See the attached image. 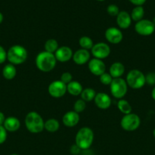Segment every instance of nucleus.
Segmentation results:
<instances>
[{"label": "nucleus", "mask_w": 155, "mask_h": 155, "mask_svg": "<svg viewBox=\"0 0 155 155\" xmlns=\"http://www.w3.org/2000/svg\"><path fill=\"white\" fill-rule=\"evenodd\" d=\"M55 54L48 51H41L36 55L35 63L38 69L42 72H50L54 69L56 64Z\"/></svg>", "instance_id": "1"}, {"label": "nucleus", "mask_w": 155, "mask_h": 155, "mask_svg": "<svg viewBox=\"0 0 155 155\" xmlns=\"http://www.w3.org/2000/svg\"><path fill=\"white\" fill-rule=\"evenodd\" d=\"M94 138L93 130L89 127H83L80 129L76 134L75 145L83 151L88 150L92 145Z\"/></svg>", "instance_id": "2"}, {"label": "nucleus", "mask_w": 155, "mask_h": 155, "mask_svg": "<svg viewBox=\"0 0 155 155\" xmlns=\"http://www.w3.org/2000/svg\"><path fill=\"white\" fill-rule=\"evenodd\" d=\"M27 130L31 133H40L44 130V121L42 117L35 111L29 112L25 117Z\"/></svg>", "instance_id": "3"}, {"label": "nucleus", "mask_w": 155, "mask_h": 155, "mask_svg": "<svg viewBox=\"0 0 155 155\" xmlns=\"http://www.w3.org/2000/svg\"><path fill=\"white\" fill-rule=\"evenodd\" d=\"M7 58L12 64H21L27 60V51L22 45H13L8 51Z\"/></svg>", "instance_id": "4"}, {"label": "nucleus", "mask_w": 155, "mask_h": 155, "mask_svg": "<svg viewBox=\"0 0 155 155\" xmlns=\"http://www.w3.org/2000/svg\"><path fill=\"white\" fill-rule=\"evenodd\" d=\"M126 81L128 86L132 89H141L146 84L145 75L139 70H132L127 74Z\"/></svg>", "instance_id": "5"}, {"label": "nucleus", "mask_w": 155, "mask_h": 155, "mask_svg": "<svg viewBox=\"0 0 155 155\" xmlns=\"http://www.w3.org/2000/svg\"><path fill=\"white\" fill-rule=\"evenodd\" d=\"M110 92L115 98H122L128 92V85L126 80L121 77L113 79L110 84Z\"/></svg>", "instance_id": "6"}, {"label": "nucleus", "mask_w": 155, "mask_h": 155, "mask_svg": "<svg viewBox=\"0 0 155 155\" xmlns=\"http://www.w3.org/2000/svg\"><path fill=\"white\" fill-rule=\"evenodd\" d=\"M141 124V119L136 114L131 113L124 115L120 121L122 128L126 131H135Z\"/></svg>", "instance_id": "7"}, {"label": "nucleus", "mask_w": 155, "mask_h": 155, "mask_svg": "<svg viewBox=\"0 0 155 155\" xmlns=\"http://www.w3.org/2000/svg\"><path fill=\"white\" fill-rule=\"evenodd\" d=\"M135 30L141 36H147L153 34L155 30V26L150 20L142 19L135 24Z\"/></svg>", "instance_id": "8"}, {"label": "nucleus", "mask_w": 155, "mask_h": 155, "mask_svg": "<svg viewBox=\"0 0 155 155\" xmlns=\"http://www.w3.org/2000/svg\"><path fill=\"white\" fill-rule=\"evenodd\" d=\"M48 92L53 98H61L66 93L67 85L62 83L61 80H55L49 85Z\"/></svg>", "instance_id": "9"}, {"label": "nucleus", "mask_w": 155, "mask_h": 155, "mask_svg": "<svg viewBox=\"0 0 155 155\" xmlns=\"http://www.w3.org/2000/svg\"><path fill=\"white\" fill-rule=\"evenodd\" d=\"M91 54L95 58L102 60L109 55L110 48L108 44L105 43V42H97L95 45H94L93 48H91Z\"/></svg>", "instance_id": "10"}, {"label": "nucleus", "mask_w": 155, "mask_h": 155, "mask_svg": "<svg viewBox=\"0 0 155 155\" xmlns=\"http://www.w3.org/2000/svg\"><path fill=\"white\" fill-rule=\"evenodd\" d=\"M105 37L109 42L112 44H119L123 38L122 33L116 27H109L105 32Z\"/></svg>", "instance_id": "11"}, {"label": "nucleus", "mask_w": 155, "mask_h": 155, "mask_svg": "<svg viewBox=\"0 0 155 155\" xmlns=\"http://www.w3.org/2000/svg\"><path fill=\"white\" fill-rule=\"evenodd\" d=\"M88 68L94 75L99 76V77L106 72V65L104 62L100 59L95 58L89 61Z\"/></svg>", "instance_id": "12"}, {"label": "nucleus", "mask_w": 155, "mask_h": 155, "mask_svg": "<svg viewBox=\"0 0 155 155\" xmlns=\"http://www.w3.org/2000/svg\"><path fill=\"white\" fill-rule=\"evenodd\" d=\"M73 51L68 46H61L55 52L56 61L59 62H67L71 60L73 57Z\"/></svg>", "instance_id": "13"}, {"label": "nucleus", "mask_w": 155, "mask_h": 155, "mask_svg": "<svg viewBox=\"0 0 155 155\" xmlns=\"http://www.w3.org/2000/svg\"><path fill=\"white\" fill-rule=\"evenodd\" d=\"M111 98L106 93L104 92H99L96 94L94 98V103L97 107L102 110H106L111 105Z\"/></svg>", "instance_id": "14"}, {"label": "nucleus", "mask_w": 155, "mask_h": 155, "mask_svg": "<svg viewBox=\"0 0 155 155\" xmlns=\"http://www.w3.org/2000/svg\"><path fill=\"white\" fill-rule=\"evenodd\" d=\"M80 120V117L78 113L74 110H71L64 114L62 117L63 124L67 127H74L77 125Z\"/></svg>", "instance_id": "15"}, {"label": "nucleus", "mask_w": 155, "mask_h": 155, "mask_svg": "<svg viewBox=\"0 0 155 155\" xmlns=\"http://www.w3.org/2000/svg\"><path fill=\"white\" fill-rule=\"evenodd\" d=\"M90 58H91V54H90L89 51L80 48L73 54L72 59L75 64L78 65H82L89 61Z\"/></svg>", "instance_id": "16"}, {"label": "nucleus", "mask_w": 155, "mask_h": 155, "mask_svg": "<svg viewBox=\"0 0 155 155\" xmlns=\"http://www.w3.org/2000/svg\"><path fill=\"white\" fill-rule=\"evenodd\" d=\"M116 22L119 27L121 29H127L130 27L132 24V18L131 15L127 12H119L117 15Z\"/></svg>", "instance_id": "17"}, {"label": "nucleus", "mask_w": 155, "mask_h": 155, "mask_svg": "<svg viewBox=\"0 0 155 155\" xmlns=\"http://www.w3.org/2000/svg\"><path fill=\"white\" fill-rule=\"evenodd\" d=\"M3 125H4L3 127L7 131L15 132L19 130L20 127H21V123L18 118L15 117H9L6 118Z\"/></svg>", "instance_id": "18"}, {"label": "nucleus", "mask_w": 155, "mask_h": 155, "mask_svg": "<svg viewBox=\"0 0 155 155\" xmlns=\"http://www.w3.org/2000/svg\"><path fill=\"white\" fill-rule=\"evenodd\" d=\"M125 73V66L120 62H115L109 68V74L113 79L120 78Z\"/></svg>", "instance_id": "19"}, {"label": "nucleus", "mask_w": 155, "mask_h": 155, "mask_svg": "<svg viewBox=\"0 0 155 155\" xmlns=\"http://www.w3.org/2000/svg\"><path fill=\"white\" fill-rule=\"evenodd\" d=\"M82 91H83V87L79 82L71 81L67 84V92L71 95L78 96L81 94Z\"/></svg>", "instance_id": "20"}, {"label": "nucleus", "mask_w": 155, "mask_h": 155, "mask_svg": "<svg viewBox=\"0 0 155 155\" xmlns=\"http://www.w3.org/2000/svg\"><path fill=\"white\" fill-rule=\"evenodd\" d=\"M17 74V70L15 67L12 64L5 65L2 70V74L3 77L6 79V80H12L15 77Z\"/></svg>", "instance_id": "21"}, {"label": "nucleus", "mask_w": 155, "mask_h": 155, "mask_svg": "<svg viewBox=\"0 0 155 155\" xmlns=\"http://www.w3.org/2000/svg\"><path fill=\"white\" fill-rule=\"evenodd\" d=\"M44 129L50 133H55L59 129V122L56 119L50 118L44 123Z\"/></svg>", "instance_id": "22"}, {"label": "nucleus", "mask_w": 155, "mask_h": 155, "mask_svg": "<svg viewBox=\"0 0 155 155\" xmlns=\"http://www.w3.org/2000/svg\"><path fill=\"white\" fill-rule=\"evenodd\" d=\"M96 92L92 88H86L83 89L81 94V98L82 100L86 102V101H91L92 100H94V98L96 96Z\"/></svg>", "instance_id": "23"}, {"label": "nucleus", "mask_w": 155, "mask_h": 155, "mask_svg": "<svg viewBox=\"0 0 155 155\" xmlns=\"http://www.w3.org/2000/svg\"><path fill=\"white\" fill-rule=\"evenodd\" d=\"M117 107H118L119 110L122 112V114H129L132 113V106L129 104V101H126L125 99H120L117 103Z\"/></svg>", "instance_id": "24"}, {"label": "nucleus", "mask_w": 155, "mask_h": 155, "mask_svg": "<svg viewBox=\"0 0 155 155\" xmlns=\"http://www.w3.org/2000/svg\"><path fill=\"white\" fill-rule=\"evenodd\" d=\"M144 15V8H143L142 6H136V7L134 8L133 10L132 11L131 18H132V20L138 22V21L143 19Z\"/></svg>", "instance_id": "25"}, {"label": "nucleus", "mask_w": 155, "mask_h": 155, "mask_svg": "<svg viewBox=\"0 0 155 155\" xmlns=\"http://www.w3.org/2000/svg\"><path fill=\"white\" fill-rule=\"evenodd\" d=\"M44 48H45V51H48V52L53 53L55 54L56 51H57L59 47V43L57 41L54 39H50L45 42L44 45Z\"/></svg>", "instance_id": "26"}, {"label": "nucleus", "mask_w": 155, "mask_h": 155, "mask_svg": "<svg viewBox=\"0 0 155 155\" xmlns=\"http://www.w3.org/2000/svg\"><path fill=\"white\" fill-rule=\"evenodd\" d=\"M79 45L81 47V48L85 50H91V48L94 46V42L93 40L90 37L86 36H84L80 38L79 39Z\"/></svg>", "instance_id": "27"}, {"label": "nucleus", "mask_w": 155, "mask_h": 155, "mask_svg": "<svg viewBox=\"0 0 155 155\" xmlns=\"http://www.w3.org/2000/svg\"><path fill=\"white\" fill-rule=\"evenodd\" d=\"M86 108V102L84 100L78 99L74 104V110L77 113H81L84 111Z\"/></svg>", "instance_id": "28"}, {"label": "nucleus", "mask_w": 155, "mask_h": 155, "mask_svg": "<svg viewBox=\"0 0 155 155\" xmlns=\"http://www.w3.org/2000/svg\"><path fill=\"white\" fill-rule=\"evenodd\" d=\"M112 80H113V78L112 77V76L109 74H108V73L105 72L104 74L100 76V83L102 84L105 85V86H110L111 83L112 82Z\"/></svg>", "instance_id": "29"}, {"label": "nucleus", "mask_w": 155, "mask_h": 155, "mask_svg": "<svg viewBox=\"0 0 155 155\" xmlns=\"http://www.w3.org/2000/svg\"><path fill=\"white\" fill-rule=\"evenodd\" d=\"M107 12L111 16H117L119 13V9L118 6L114 4H112L109 5L107 7Z\"/></svg>", "instance_id": "30"}, {"label": "nucleus", "mask_w": 155, "mask_h": 155, "mask_svg": "<svg viewBox=\"0 0 155 155\" xmlns=\"http://www.w3.org/2000/svg\"><path fill=\"white\" fill-rule=\"evenodd\" d=\"M61 81L64 83L65 84H68L70 82L72 81V75L71 73L69 72H64L63 74L61 75Z\"/></svg>", "instance_id": "31"}, {"label": "nucleus", "mask_w": 155, "mask_h": 155, "mask_svg": "<svg viewBox=\"0 0 155 155\" xmlns=\"http://www.w3.org/2000/svg\"><path fill=\"white\" fill-rule=\"evenodd\" d=\"M146 83H147L150 86H153L155 85V73L151 72L149 73L148 74L145 76Z\"/></svg>", "instance_id": "32"}, {"label": "nucleus", "mask_w": 155, "mask_h": 155, "mask_svg": "<svg viewBox=\"0 0 155 155\" xmlns=\"http://www.w3.org/2000/svg\"><path fill=\"white\" fill-rule=\"evenodd\" d=\"M7 139V130L3 126H0V145L4 143Z\"/></svg>", "instance_id": "33"}, {"label": "nucleus", "mask_w": 155, "mask_h": 155, "mask_svg": "<svg viewBox=\"0 0 155 155\" xmlns=\"http://www.w3.org/2000/svg\"><path fill=\"white\" fill-rule=\"evenodd\" d=\"M7 58V52L2 46L0 45V64H2L5 61Z\"/></svg>", "instance_id": "34"}, {"label": "nucleus", "mask_w": 155, "mask_h": 155, "mask_svg": "<svg viewBox=\"0 0 155 155\" xmlns=\"http://www.w3.org/2000/svg\"><path fill=\"white\" fill-rule=\"evenodd\" d=\"M81 151V149L80 148H78L75 144H74V145H72V146L71 147V148H70V152L74 155H77L80 154Z\"/></svg>", "instance_id": "35"}, {"label": "nucleus", "mask_w": 155, "mask_h": 155, "mask_svg": "<svg viewBox=\"0 0 155 155\" xmlns=\"http://www.w3.org/2000/svg\"><path fill=\"white\" fill-rule=\"evenodd\" d=\"M132 4L135 5L137 6H141L143 4H144V2H146V0H129Z\"/></svg>", "instance_id": "36"}, {"label": "nucleus", "mask_w": 155, "mask_h": 155, "mask_svg": "<svg viewBox=\"0 0 155 155\" xmlns=\"http://www.w3.org/2000/svg\"><path fill=\"white\" fill-rule=\"evenodd\" d=\"M5 120V115L2 112H0V126H2V124H4Z\"/></svg>", "instance_id": "37"}, {"label": "nucleus", "mask_w": 155, "mask_h": 155, "mask_svg": "<svg viewBox=\"0 0 155 155\" xmlns=\"http://www.w3.org/2000/svg\"><path fill=\"white\" fill-rule=\"evenodd\" d=\"M151 97L153 100L155 101V86L153 87V89H152V92H151Z\"/></svg>", "instance_id": "38"}, {"label": "nucleus", "mask_w": 155, "mask_h": 155, "mask_svg": "<svg viewBox=\"0 0 155 155\" xmlns=\"http://www.w3.org/2000/svg\"><path fill=\"white\" fill-rule=\"evenodd\" d=\"M2 21H3V15H2V14L0 12V24L2 22Z\"/></svg>", "instance_id": "39"}, {"label": "nucleus", "mask_w": 155, "mask_h": 155, "mask_svg": "<svg viewBox=\"0 0 155 155\" xmlns=\"http://www.w3.org/2000/svg\"><path fill=\"white\" fill-rule=\"evenodd\" d=\"M153 137L155 138V128H154V130H153Z\"/></svg>", "instance_id": "40"}, {"label": "nucleus", "mask_w": 155, "mask_h": 155, "mask_svg": "<svg viewBox=\"0 0 155 155\" xmlns=\"http://www.w3.org/2000/svg\"><path fill=\"white\" fill-rule=\"evenodd\" d=\"M152 22L153 23V24H154V26H155V17H154V18H153V21H152Z\"/></svg>", "instance_id": "41"}, {"label": "nucleus", "mask_w": 155, "mask_h": 155, "mask_svg": "<svg viewBox=\"0 0 155 155\" xmlns=\"http://www.w3.org/2000/svg\"><path fill=\"white\" fill-rule=\"evenodd\" d=\"M11 155H18V154H11Z\"/></svg>", "instance_id": "42"}, {"label": "nucleus", "mask_w": 155, "mask_h": 155, "mask_svg": "<svg viewBox=\"0 0 155 155\" xmlns=\"http://www.w3.org/2000/svg\"><path fill=\"white\" fill-rule=\"evenodd\" d=\"M97 1H104V0H97Z\"/></svg>", "instance_id": "43"}]
</instances>
